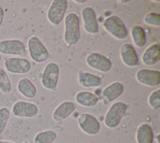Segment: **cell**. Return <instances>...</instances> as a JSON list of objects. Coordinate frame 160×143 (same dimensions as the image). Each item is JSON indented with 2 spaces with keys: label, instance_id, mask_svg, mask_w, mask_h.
I'll return each instance as SVG.
<instances>
[{
  "label": "cell",
  "instance_id": "obj_1",
  "mask_svg": "<svg viewBox=\"0 0 160 143\" xmlns=\"http://www.w3.org/2000/svg\"><path fill=\"white\" fill-rule=\"evenodd\" d=\"M81 39L80 19L78 14L69 13L64 18L63 40L68 45L72 46L79 42Z\"/></svg>",
  "mask_w": 160,
  "mask_h": 143
},
{
  "label": "cell",
  "instance_id": "obj_2",
  "mask_svg": "<svg viewBox=\"0 0 160 143\" xmlns=\"http://www.w3.org/2000/svg\"><path fill=\"white\" fill-rule=\"evenodd\" d=\"M129 109V105L124 101H115L109 107L104 117V125L109 129H115L120 125L126 113Z\"/></svg>",
  "mask_w": 160,
  "mask_h": 143
},
{
  "label": "cell",
  "instance_id": "obj_3",
  "mask_svg": "<svg viewBox=\"0 0 160 143\" xmlns=\"http://www.w3.org/2000/svg\"><path fill=\"white\" fill-rule=\"evenodd\" d=\"M103 28L110 35L118 40H124L128 37V29L123 20L118 15H112L104 20Z\"/></svg>",
  "mask_w": 160,
  "mask_h": 143
},
{
  "label": "cell",
  "instance_id": "obj_4",
  "mask_svg": "<svg viewBox=\"0 0 160 143\" xmlns=\"http://www.w3.org/2000/svg\"><path fill=\"white\" fill-rule=\"evenodd\" d=\"M28 49L31 59L37 64L45 63L50 58V52L42 41L36 35L30 37Z\"/></svg>",
  "mask_w": 160,
  "mask_h": 143
},
{
  "label": "cell",
  "instance_id": "obj_5",
  "mask_svg": "<svg viewBox=\"0 0 160 143\" xmlns=\"http://www.w3.org/2000/svg\"><path fill=\"white\" fill-rule=\"evenodd\" d=\"M60 68L55 62L47 64L42 71L41 77V84L44 88L48 90H55L59 81Z\"/></svg>",
  "mask_w": 160,
  "mask_h": 143
},
{
  "label": "cell",
  "instance_id": "obj_6",
  "mask_svg": "<svg viewBox=\"0 0 160 143\" xmlns=\"http://www.w3.org/2000/svg\"><path fill=\"white\" fill-rule=\"evenodd\" d=\"M68 7V2L67 0L52 1L47 14L50 24L55 26H59L65 18Z\"/></svg>",
  "mask_w": 160,
  "mask_h": 143
},
{
  "label": "cell",
  "instance_id": "obj_7",
  "mask_svg": "<svg viewBox=\"0 0 160 143\" xmlns=\"http://www.w3.org/2000/svg\"><path fill=\"white\" fill-rule=\"evenodd\" d=\"M86 63L89 68L103 73L109 72L112 68L111 60L98 51H93L88 54L86 57Z\"/></svg>",
  "mask_w": 160,
  "mask_h": 143
},
{
  "label": "cell",
  "instance_id": "obj_8",
  "mask_svg": "<svg viewBox=\"0 0 160 143\" xmlns=\"http://www.w3.org/2000/svg\"><path fill=\"white\" fill-rule=\"evenodd\" d=\"M7 72L12 74H27L32 68L31 62L23 57H8L4 61Z\"/></svg>",
  "mask_w": 160,
  "mask_h": 143
},
{
  "label": "cell",
  "instance_id": "obj_9",
  "mask_svg": "<svg viewBox=\"0 0 160 143\" xmlns=\"http://www.w3.org/2000/svg\"><path fill=\"white\" fill-rule=\"evenodd\" d=\"M27 51L26 45L18 39H8L0 40V54L13 56H23Z\"/></svg>",
  "mask_w": 160,
  "mask_h": 143
},
{
  "label": "cell",
  "instance_id": "obj_10",
  "mask_svg": "<svg viewBox=\"0 0 160 143\" xmlns=\"http://www.w3.org/2000/svg\"><path fill=\"white\" fill-rule=\"evenodd\" d=\"M78 125L80 130L88 135H96L101 130V125L98 118L88 113H83L78 116Z\"/></svg>",
  "mask_w": 160,
  "mask_h": 143
},
{
  "label": "cell",
  "instance_id": "obj_11",
  "mask_svg": "<svg viewBox=\"0 0 160 143\" xmlns=\"http://www.w3.org/2000/svg\"><path fill=\"white\" fill-rule=\"evenodd\" d=\"M13 115L18 118H33L39 114V108L36 104L27 101H18L12 106Z\"/></svg>",
  "mask_w": 160,
  "mask_h": 143
},
{
  "label": "cell",
  "instance_id": "obj_12",
  "mask_svg": "<svg viewBox=\"0 0 160 143\" xmlns=\"http://www.w3.org/2000/svg\"><path fill=\"white\" fill-rule=\"evenodd\" d=\"M82 25L87 33L90 35H95L99 31L97 15L94 8L91 7H85L81 11Z\"/></svg>",
  "mask_w": 160,
  "mask_h": 143
},
{
  "label": "cell",
  "instance_id": "obj_13",
  "mask_svg": "<svg viewBox=\"0 0 160 143\" xmlns=\"http://www.w3.org/2000/svg\"><path fill=\"white\" fill-rule=\"evenodd\" d=\"M135 79L144 86L158 87L160 84V72L158 70L141 68L136 72Z\"/></svg>",
  "mask_w": 160,
  "mask_h": 143
},
{
  "label": "cell",
  "instance_id": "obj_14",
  "mask_svg": "<svg viewBox=\"0 0 160 143\" xmlns=\"http://www.w3.org/2000/svg\"><path fill=\"white\" fill-rule=\"evenodd\" d=\"M120 59L124 65L129 68H134L139 64V58L135 47L130 43H125L120 47Z\"/></svg>",
  "mask_w": 160,
  "mask_h": 143
},
{
  "label": "cell",
  "instance_id": "obj_15",
  "mask_svg": "<svg viewBox=\"0 0 160 143\" xmlns=\"http://www.w3.org/2000/svg\"><path fill=\"white\" fill-rule=\"evenodd\" d=\"M76 110V105L71 101H64L55 108L52 114L53 120L56 122L65 121Z\"/></svg>",
  "mask_w": 160,
  "mask_h": 143
},
{
  "label": "cell",
  "instance_id": "obj_16",
  "mask_svg": "<svg viewBox=\"0 0 160 143\" xmlns=\"http://www.w3.org/2000/svg\"><path fill=\"white\" fill-rule=\"evenodd\" d=\"M125 87L120 81H114L106 86L102 92V100L105 104H108L118 99L123 94Z\"/></svg>",
  "mask_w": 160,
  "mask_h": 143
},
{
  "label": "cell",
  "instance_id": "obj_17",
  "mask_svg": "<svg viewBox=\"0 0 160 143\" xmlns=\"http://www.w3.org/2000/svg\"><path fill=\"white\" fill-rule=\"evenodd\" d=\"M77 81L80 86L83 88H98L102 84V77L88 72L78 71Z\"/></svg>",
  "mask_w": 160,
  "mask_h": 143
},
{
  "label": "cell",
  "instance_id": "obj_18",
  "mask_svg": "<svg viewBox=\"0 0 160 143\" xmlns=\"http://www.w3.org/2000/svg\"><path fill=\"white\" fill-rule=\"evenodd\" d=\"M142 63L146 66H153L160 61V46L158 43L150 45L145 49L141 58Z\"/></svg>",
  "mask_w": 160,
  "mask_h": 143
},
{
  "label": "cell",
  "instance_id": "obj_19",
  "mask_svg": "<svg viewBox=\"0 0 160 143\" xmlns=\"http://www.w3.org/2000/svg\"><path fill=\"white\" fill-rule=\"evenodd\" d=\"M155 138V134L150 124L142 123L138 125L135 133L137 143H154Z\"/></svg>",
  "mask_w": 160,
  "mask_h": 143
},
{
  "label": "cell",
  "instance_id": "obj_20",
  "mask_svg": "<svg viewBox=\"0 0 160 143\" xmlns=\"http://www.w3.org/2000/svg\"><path fill=\"white\" fill-rule=\"evenodd\" d=\"M75 100L78 105L86 108H93L99 102L98 96L90 91H80L77 93Z\"/></svg>",
  "mask_w": 160,
  "mask_h": 143
},
{
  "label": "cell",
  "instance_id": "obj_21",
  "mask_svg": "<svg viewBox=\"0 0 160 143\" xmlns=\"http://www.w3.org/2000/svg\"><path fill=\"white\" fill-rule=\"evenodd\" d=\"M17 89L21 95L28 99H32L37 95V88L35 84L27 77H23L18 81Z\"/></svg>",
  "mask_w": 160,
  "mask_h": 143
},
{
  "label": "cell",
  "instance_id": "obj_22",
  "mask_svg": "<svg viewBox=\"0 0 160 143\" xmlns=\"http://www.w3.org/2000/svg\"><path fill=\"white\" fill-rule=\"evenodd\" d=\"M131 36L136 48H143L147 44V34L142 26H133L131 29Z\"/></svg>",
  "mask_w": 160,
  "mask_h": 143
},
{
  "label": "cell",
  "instance_id": "obj_23",
  "mask_svg": "<svg viewBox=\"0 0 160 143\" xmlns=\"http://www.w3.org/2000/svg\"><path fill=\"white\" fill-rule=\"evenodd\" d=\"M58 138L55 130H46L38 132L34 138V143H54Z\"/></svg>",
  "mask_w": 160,
  "mask_h": 143
},
{
  "label": "cell",
  "instance_id": "obj_24",
  "mask_svg": "<svg viewBox=\"0 0 160 143\" xmlns=\"http://www.w3.org/2000/svg\"><path fill=\"white\" fill-rule=\"evenodd\" d=\"M13 85L8 72L0 67V91L4 94H9L12 92Z\"/></svg>",
  "mask_w": 160,
  "mask_h": 143
},
{
  "label": "cell",
  "instance_id": "obj_25",
  "mask_svg": "<svg viewBox=\"0 0 160 143\" xmlns=\"http://www.w3.org/2000/svg\"><path fill=\"white\" fill-rule=\"evenodd\" d=\"M11 115V112L9 108L6 106L0 108V136L5 132Z\"/></svg>",
  "mask_w": 160,
  "mask_h": 143
},
{
  "label": "cell",
  "instance_id": "obj_26",
  "mask_svg": "<svg viewBox=\"0 0 160 143\" xmlns=\"http://www.w3.org/2000/svg\"><path fill=\"white\" fill-rule=\"evenodd\" d=\"M148 102L149 106L153 109H158L160 108V89L157 88L154 90L153 92L148 97Z\"/></svg>",
  "mask_w": 160,
  "mask_h": 143
},
{
  "label": "cell",
  "instance_id": "obj_27",
  "mask_svg": "<svg viewBox=\"0 0 160 143\" xmlns=\"http://www.w3.org/2000/svg\"><path fill=\"white\" fill-rule=\"evenodd\" d=\"M143 22L146 24L153 27H160V14L155 12H149L146 14L143 18Z\"/></svg>",
  "mask_w": 160,
  "mask_h": 143
},
{
  "label": "cell",
  "instance_id": "obj_28",
  "mask_svg": "<svg viewBox=\"0 0 160 143\" xmlns=\"http://www.w3.org/2000/svg\"><path fill=\"white\" fill-rule=\"evenodd\" d=\"M4 20V10L3 8L0 6V28L2 27Z\"/></svg>",
  "mask_w": 160,
  "mask_h": 143
},
{
  "label": "cell",
  "instance_id": "obj_29",
  "mask_svg": "<svg viewBox=\"0 0 160 143\" xmlns=\"http://www.w3.org/2000/svg\"><path fill=\"white\" fill-rule=\"evenodd\" d=\"M74 2L76 3H78V4H83V3H85L88 2V1H87V0H75Z\"/></svg>",
  "mask_w": 160,
  "mask_h": 143
},
{
  "label": "cell",
  "instance_id": "obj_30",
  "mask_svg": "<svg viewBox=\"0 0 160 143\" xmlns=\"http://www.w3.org/2000/svg\"><path fill=\"white\" fill-rule=\"evenodd\" d=\"M0 143H15L11 141H7V140H1L0 139Z\"/></svg>",
  "mask_w": 160,
  "mask_h": 143
},
{
  "label": "cell",
  "instance_id": "obj_31",
  "mask_svg": "<svg viewBox=\"0 0 160 143\" xmlns=\"http://www.w3.org/2000/svg\"><path fill=\"white\" fill-rule=\"evenodd\" d=\"M118 2H119L120 3H129L130 1H118Z\"/></svg>",
  "mask_w": 160,
  "mask_h": 143
},
{
  "label": "cell",
  "instance_id": "obj_32",
  "mask_svg": "<svg viewBox=\"0 0 160 143\" xmlns=\"http://www.w3.org/2000/svg\"><path fill=\"white\" fill-rule=\"evenodd\" d=\"M1 61H2V55L0 54V62H1Z\"/></svg>",
  "mask_w": 160,
  "mask_h": 143
},
{
  "label": "cell",
  "instance_id": "obj_33",
  "mask_svg": "<svg viewBox=\"0 0 160 143\" xmlns=\"http://www.w3.org/2000/svg\"><path fill=\"white\" fill-rule=\"evenodd\" d=\"M22 143H30V142H29V141H23Z\"/></svg>",
  "mask_w": 160,
  "mask_h": 143
}]
</instances>
